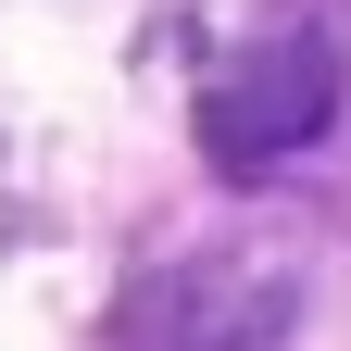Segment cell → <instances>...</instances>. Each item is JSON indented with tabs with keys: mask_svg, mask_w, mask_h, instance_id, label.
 Returning <instances> with one entry per match:
<instances>
[{
	"mask_svg": "<svg viewBox=\"0 0 351 351\" xmlns=\"http://www.w3.org/2000/svg\"><path fill=\"white\" fill-rule=\"evenodd\" d=\"M339 113V75H326V38L314 25H289V51H263L251 75H213L201 88V151L213 163H276V151H301L314 125Z\"/></svg>",
	"mask_w": 351,
	"mask_h": 351,
	"instance_id": "6da1fadb",
	"label": "cell"
}]
</instances>
